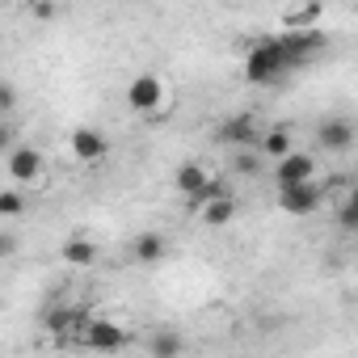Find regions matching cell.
<instances>
[{
  "label": "cell",
  "mask_w": 358,
  "mask_h": 358,
  "mask_svg": "<svg viewBox=\"0 0 358 358\" xmlns=\"http://www.w3.org/2000/svg\"><path fill=\"white\" fill-rule=\"evenodd\" d=\"M287 72H295V68L287 59L282 38H257L245 51V80H253V85H278Z\"/></svg>",
  "instance_id": "1"
},
{
  "label": "cell",
  "mask_w": 358,
  "mask_h": 358,
  "mask_svg": "<svg viewBox=\"0 0 358 358\" xmlns=\"http://www.w3.org/2000/svg\"><path fill=\"white\" fill-rule=\"evenodd\" d=\"M324 203V190L316 186V177L312 182H295V186H278V211L282 215H295V220H308L316 215Z\"/></svg>",
  "instance_id": "2"
},
{
  "label": "cell",
  "mask_w": 358,
  "mask_h": 358,
  "mask_svg": "<svg viewBox=\"0 0 358 358\" xmlns=\"http://www.w3.org/2000/svg\"><path fill=\"white\" fill-rule=\"evenodd\" d=\"M278 38H282V47H287L291 68L312 64V59L329 47V34H324V30H316V26H308V30H287V34H278Z\"/></svg>",
  "instance_id": "3"
},
{
  "label": "cell",
  "mask_w": 358,
  "mask_h": 358,
  "mask_svg": "<svg viewBox=\"0 0 358 358\" xmlns=\"http://www.w3.org/2000/svg\"><path fill=\"white\" fill-rule=\"evenodd\" d=\"M164 97H169V89H164V80L152 76V72H143V76H135V80L127 85V106H131L135 114H148V118L160 114Z\"/></svg>",
  "instance_id": "4"
},
{
  "label": "cell",
  "mask_w": 358,
  "mask_h": 358,
  "mask_svg": "<svg viewBox=\"0 0 358 358\" xmlns=\"http://www.w3.org/2000/svg\"><path fill=\"white\" fill-rule=\"evenodd\" d=\"M80 341L89 345V350H101V354H114V350H127V329L118 324V320H89L85 329H80Z\"/></svg>",
  "instance_id": "5"
},
{
  "label": "cell",
  "mask_w": 358,
  "mask_h": 358,
  "mask_svg": "<svg viewBox=\"0 0 358 358\" xmlns=\"http://www.w3.org/2000/svg\"><path fill=\"white\" fill-rule=\"evenodd\" d=\"M43 177V152L38 148H13L9 152V182L13 186H34Z\"/></svg>",
  "instance_id": "6"
},
{
  "label": "cell",
  "mask_w": 358,
  "mask_h": 358,
  "mask_svg": "<svg viewBox=\"0 0 358 358\" xmlns=\"http://www.w3.org/2000/svg\"><path fill=\"white\" fill-rule=\"evenodd\" d=\"M220 143H228V148H253V143H262L257 118H253V114H232V118H224V122H220Z\"/></svg>",
  "instance_id": "7"
},
{
  "label": "cell",
  "mask_w": 358,
  "mask_h": 358,
  "mask_svg": "<svg viewBox=\"0 0 358 358\" xmlns=\"http://www.w3.org/2000/svg\"><path fill=\"white\" fill-rule=\"evenodd\" d=\"M316 177V160L303 152H287L282 160H274V186H295V182H312Z\"/></svg>",
  "instance_id": "8"
},
{
  "label": "cell",
  "mask_w": 358,
  "mask_h": 358,
  "mask_svg": "<svg viewBox=\"0 0 358 358\" xmlns=\"http://www.w3.org/2000/svg\"><path fill=\"white\" fill-rule=\"evenodd\" d=\"M72 156H76L80 164H97V160L110 156V139H106L101 131H93V127H76V131H72Z\"/></svg>",
  "instance_id": "9"
},
{
  "label": "cell",
  "mask_w": 358,
  "mask_h": 358,
  "mask_svg": "<svg viewBox=\"0 0 358 358\" xmlns=\"http://www.w3.org/2000/svg\"><path fill=\"white\" fill-rule=\"evenodd\" d=\"M316 139H320L324 152H350L354 139H358V127L350 118H324L320 131H316Z\"/></svg>",
  "instance_id": "10"
},
{
  "label": "cell",
  "mask_w": 358,
  "mask_h": 358,
  "mask_svg": "<svg viewBox=\"0 0 358 358\" xmlns=\"http://www.w3.org/2000/svg\"><path fill=\"white\" fill-rule=\"evenodd\" d=\"M199 211H203V224H207V228H228V224L236 220V211H241V203H236V194H220V199H211V203H203Z\"/></svg>",
  "instance_id": "11"
},
{
  "label": "cell",
  "mask_w": 358,
  "mask_h": 358,
  "mask_svg": "<svg viewBox=\"0 0 358 358\" xmlns=\"http://www.w3.org/2000/svg\"><path fill=\"white\" fill-rule=\"evenodd\" d=\"M43 324H47L55 337H72V333H80V329L89 324V316H85L80 308H51Z\"/></svg>",
  "instance_id": "12"
},
{
  "label": "cell",
  "mask_w": 358,
  "mask_h": 358,
  "mask_svg": "<svg viewBox=\"0 0 358 358\" xmlns=\"http://www.w3.org/2000/svg\"><path fill=\"white\" fill-rule=\"evenodd\" d=\"M173 182H177V190H182L186 199H199V194L207 190V182H211V173H207L199 160H186L182 169H177V177H173Z\"/></svg>",
  "instance_id": "13"
},
{
  "label": "cell",
  "mask_w": 358,
  "mask_h": 358,
  "mask_svg": "<svg viewBox=\"0 0 358 358\" xmlns=\"http://www.w3.org/2000/svg\"><path fill=\"white\" fill-rule=\"evenodd\" d=\"M131 257H135L139 266H156V262H164V257H169V245H164V236H156V232H143V236H135V245H131Z\"/></svg>",
  "instance_id": "14"
},
{
  "label": "cell",
  "mask_w": 358,
  "mask_h": 358,
  "mask_svg": "<svg viewBox=\"0 0 358 358\" xmlns=\"http://www.w3.org/2000/svg\"><path fill=\"white\" fill-rule=\"evenodd\" d=\"M64 262L76 266V270H85V266L97 262V245L89 236H72V241H64Z\"/></svg>",
  "instance_id": "15"
},
{
  "label": "cell",
  "mask_w": 358,
  "mask_h": 358,
  "mask_svg": "<svg viewBox=\"0 0 358 358\" xmlns=\"http://www.w3.org/2000/svg\"><path fill=\"white\" fill-rule=\"evenodd\" d=\"M320 13H324L320 0H303L299 9H287V13H282V26H287V30H308V26L320 22Z\"/></svg>",
  "instance_id": "16"
},
{
  "label": "cell",
  "mask_w": 358,
  "mask_h": 358,
  "mask_svg": "<svg viewBox=\"0 0 358 358\" xmlns=\"http://www.w3.org/2000/svg\"><path fill=\"white\" fill-rule=\"evenodd\" d=\"M257 148H262V156H270V160H282L287 152H295V148H291V135H287L282 127H274V131H266Z\"/></svg>",
  "instance_id": "17"
},
{
  "label": "cell",
  "mask_w": 358,
  "mask_h": 358,
  "mask_svg": "<svg viewBox=\"0 0 358 358\" xmlns=\"http://www.w3.org/2000/svg\"><path fill=\"white\" fill-rule=\"evenodd\" d=\"M232 169H236L241 177H257V173H262V156H253L249 148H236V156H232Z\"/></svg>",
  "instance_id": "18"
},
{
  "label": "cell",
  "mask_w": 358,
  "mask_h": 358,
  "mask_svg": "<svg viewBox=\"0 0 358 358\" xmlns=\"http://www.w3.org/2000/svg\"><path fill=\"white\" fill-rule=\"evenodd\" d=\"M148 350H152V354H160V358L182 354V337H177V333H156V337L148 341Z\"/></svg>",
  "instance_id": "19"
},
{
  "label": "cell",
  "mask_w": 358,
  "mask_h": 358,
  "mask_svg": "<svg viewBox=\"0 0 358 358\" xmlns=\"http://www.w3.org/2000/svg\"><path fill=\"white\" fill-rule=\"evenodd\" d=\"M26 211V199L17 190H0V220H17Z\"/></svg>",
  "instance_id": "20"
},
{
  "label": "cell",
  "mask_w": 358,
  "mask_h": 358,
  "mask_svg": "<svg viewBox=\"0 0 358 358\" xmlns=\"http://www.w3.org/2000/svg\"><path fill=\"white\" fill-rule=\"evenodd\" d=\"M220 194H232V190H228V182L211 177V182H207V190H203L199 199H190V207H203V203H211V199H220Z\"/></svg>",
  "instance_id": "21"
},
{
  "label": "cell",
  "mask_w": 358,
  "mask_h": 358,
  "mask_svg": "<svg viewBox=\"0 0 358 358\" xmlns=\"http://www.w3.org/2000/svg\"><path fill=\"white\" fill-rule=\"evenodd\" d=\"M337 224H341L345 232H358V203H354V199H350V203L337 211Z\"/></svg>",
  "instance_id": "22"
},
{
  "label": "cell",
  "mask_w": 358,
  "mask_h": 358,
  "mask_svg": "<svg viewBox=\"0 0 358 358\" xmlns=\"http://www.w3.org/2000/svg\"><path fill=\"white\" fill-rule=\"evenodd\" d=\"M13 106H17V89H13V85H5V89H0V110H5V118L13 114Z\"/></svg>",
  "instance_id": "23"
},
{
  "label": "cell",
  "mask_w": 358,
  "mask_h": 358,
  "mask_svg": "<svg viewBox=\"0 0 358 358\" xmlns=\"http://www.w3.org/2000/svg\"><path fill=\"white\" fill-rule=\"evenodd\" d=\"M34 17H38V22H51V17H55V5H51V0H38V5H34Z\"/></svg>",
  "instance_id": "24"
},
{
  "label": "cell",
  "mask_w": 358,
  "mask_h": 358,
  "mask_svg": "<svg viewBox=\"0 0 358 358\" xmlns=\"http://www.w3.org/2000/svg\"><path fill=\"white\" fill-rule=\"evenodd\" d=\"M350 199H354V203H358V186H354V190H350Z\"/></svg>",
  "instance_id": "25"
},
{
  "label": "cell",
  "mask_w": 358,
  "mask_h": 358,
  "mask_svg": "<svg viewBox=\"0 0 358 358\" xmlns=\"http://www.w3.org/2000/svg\"><path fill=\"white\" fill-rule=\"evenodd\" d=\"M354 299H358V287H354Z\"/></svg>",
  "instance_id": "26"
}]
</instances>
